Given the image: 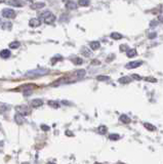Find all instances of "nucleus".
<instances>
[{
  "mask_svg": "<svg viewBox=\"0 0 163 164\" xmlns=\"http://www.w3.org/2000/svg\"><path fill=\"white\" fill-rule=\"evenodd\" d=\"M47 72H48L47 69H35V70H31L29 72H27L25 76L28 78H36L45 75V74H47Z\"/></svg>",
  "mask_w": 163,
  "mask_h": 164,
  "instance_id": "2",
  "label": "nucleus"
},
{
  "mask_svg": "<svg viewBox=\"0 0 163 164\" xmlns=\"http://www.w3.org/2000/svg\"><path fill=\"white\" fill-rule=\"evenodd\" d=\"M72 62H73V63L75 65H81L83 61H82V59H81V57H73V59H72Z\"/></svg>",
  "mask_w": 163,
  "mask_h": 164,
  "instance_id": "22",
  "label": "nucleus"
},
{
  "mask_svg": "<svg viewBox=\"0 0 163 164\" xmlns=\"http://www.w3.org/2000/svg\"><path fill=\"white\" fill-rule=\"evenodd\" d=\"M143 64V62L141 61H136V62H130L125 66V68L126 69H136V68H139L141 65Z\"/></svg>",
  "mask_w": 163,
  "mask_h": 164,
  "instance_id": "6",
  "label": "nucleus"
},
{
  "mask_svg": "<svg viewBox=\"0 0 163 164\" xmlns=\"http://www.w3.org/2000/svg\"><path fill=\"white\" fill-rule=\"evenodd\" d=\"M94 164H102V163H100V162H95Z\"/></svg>",
  "mask_w": 163,
  "mask_h": 164,
  "instance_id": "39",
  "label": "nucleus"
},
{
  "mask_svg": "<svg viewBox=\"0 0 163 164\" xmlns=\"http://www.w3.org/2000/svg\"><path fill=\"white\" fill-rule=\"evenodd\" d=\"M97 81H108V80H110V77H109V76L99 75L97 77Z\"/></svg>",
  "mask_w": 163,
  "mask_h": 164,
  "instance_id": "21",
  "label": "nucleus"
},
{
  "mask_svg": "<svg viewBox=\"0 0 163 164\" xmlns=\"http://www.w3.org/2000/svg\"><path fill=\"white\" fill-rule=\"evenodd\" d=\"M0 128H1V125H0Z\"/></svg>",
  "mask_w": 163,
  "mask_h": 164,
  "instance_id": "41",
  "label": "nucleus"
},
{
  "mask_svg": "<svg viewBox=\"0 0 163 164\" xmlns=\"http://www.w3.org/2000/svg\"><path fill=\"white\" fill-rule=\"evenodd\" d=\"M45 6V2L43 1H34L31 2V8L32 9H40Z\"/></svg>",
  "mask_w": 163,
  "mask_h": 164,
  "instance_id": "5",
  "label": "nucleus"
},
{
  "mask_svg": "<svg viewBox=\"0 0 163 164\" xmlns=\"http://www.w3.org/2000/svg\"><path fill=\"white\" fill-rule=\"evenodd\" d=\"M66 7L68 9H72V10H74V9H76L78 6H77V3H76L75 1H67L66 2Z\"/></svg>",
  "mask_w": 163,
  "mask_h": 164,
  "instance_id": "10",
  "label": "nucleus"
},
{
  "mask_svg": "<svg viewBox=\"0 0 163 164\" xmlns=\"http://www.w3.org/2000/svg\"><path fill=\"white\" fill-rule=\"evenodd\" d=\"M0 24H1V21H0Z\"/></svg>",
  "mask_w": 163,
  "mask_h": 164,
  "instance_id": "40",
  "label": "nucleus"
},
{
  "mask_svg": "<svg viewBox=\"0 0 163 164\" xmlns=\"http://www.w3.org/2000/svg\"><path fill=\"white\" fill-rule=\"evenodd\" d=\"M109 57H109V59L107 60V61H108V62H110L111 60H113L114 57H115V55H114V54H111V55H109Z\"/></svg>",
  "mask_w": 163,
  "mask_h": 164,
  "instance_id": "35",
  "label": "nucleus"
},
{
  "mask_svg": "<svg viewBox=\"0 0 163 164\" xmlns=\"http://www.w3.org/2000/svg\"><path fill=\"white\" fill-rule=\"evenodd\" d=\"M144 126H145V128L148 129L149 131H156L157 130L156 126H154L153 124H151V123H147V122H145V123H144Z\"/></svg>",
  "mask_w": 163,
  "mask_h": 164,
  "instance_id": "16",
  "label": "nucleus"
},
{
  "mask_svg": "<svg viewBox=\"0 0 163 164\" xmlns=\"http://www.w3.org/2000/svg\"><path fill=\"white\" fill-rule=\"evenodd\" d=\"M136 54H137L136 49H134V48H129V49L126 51V55L128 57H136Z\"/></svg>",
  "mask_w": 163,
  "mask_h": 164,
  "instance_id": "15",
  "label": "nucleus"
},
{
  "mask_svg": "<svg viewBox=\"0 0 163 164\" xmlns=\"http://www.w3.org/2000/svg\"><path fill=\"white\" fill-rule=\"evenodd\" d=\"M41 129H43L44 131H47V130H49V127L46 125H41Z\"/></svg>",
  "mask_w": 163,
  "mask_h": 164,
  "instance_id": "33",
  "label": "nucleus"
},
{
  "mask_svg": "<svg viewBox=\"0 0 163 164\" xmlns=\"http://www.w3.org/2000/svg\"><path fill=\"white\" fill-rule=\"evenodd\" d=\"M157 25H158V21H156V20L151 21V24H150L151 27H155V26H157Z\"/></svg>",
  "mask_w": 163,
  "mask_h": 164,
  "instance_id": "32",
  "label": "nucleus"
},
{
  "mask_svg": "<svg viewBox=\"0 0 163 164\" xmlns=\"http://www.w3.org/2000/svg\"><path fill=\"white\" fill-rule=\"evenodd\" d=\"M63 60V57H60V55H55V57H52V63H57L58 61H62Z\"/></svg>",
  "mask_w": 163,
  "mask_h": 164,
  "instance_id": "28",
  "label": "nucleus"
},
{
  "mask_svg": "<svg viewBox=\"0 0 163 164\" xmlns=\"http://www.w3.org/2000/svg\"><path fill=\"white\" fill-rule=\"evenodd\" d=\"M109 138L111 140H118L120 138V135H117V133H112V135H109Z\"/></svg>",
  "mask_w": 163,
  "mask_h": 164,
  "instance_id": "23",
  "label": "nucleus"
},
{
  "mask_svg": "<svg viewBox=\"0 0 163 164\" xmlns=\"http://www.w3.org/2000/svg\"><path fill=\"white\" fill-rule=\"evenodd\" d=\"M62 104H63V105H71V104H70V103H68V101H62Z\"/></svg>",
  "mask_w": 163,
  "mask_h": 164,
  "instance_id": "37",
  "label": "nucleus"
},
{
  "mask_svg": "<svg viewBox=\"0 0 163 164\" xmlns=\"http://www.w3.org/2000/svg\"><path fill=\"white\" fill-rule=\"evenodd\" d=\"M145 80L147 82H151V83H156V82H157V79L154 78V77H146Z\"/></svg>",
  "mask_w": 163,
  "mask_h": 164,
  "instance_id": "29",
  "label": "nucleus"
},
{
  "mask_svg": "<svg viewBox=\"0 0 163 164\" xmlns=\"http://www.w3.org/2000/svg\"><path fill=\"white\" fill-rule=\"evenodd\" d=\"M97 131H99L100 135H106L107 131H108V128H107V126H105V125H101L99 128H97Z\"/></svg>",
  "mask_w": 163,
  "mask_h": 164,
  "instance_id": "19",
  "label": "nucleus"
},
{
  "mask_svg": "<svg viewBox=\"0 0 163 164\" xmlns=\"http://www.w3.org/2000/svg\"><path fill=\"white\" fill-rule=\"evenodd\" d=\"M89 3H90V2L87 1V0H79V1H78V4L80 6H88V5H89Z\"/></svg>",
  "mask_w": 163,
  "mask_h": 164,
  "instance_id": "25",
  "label": "nucleus"
},
{
  "mask_svg": "<svg viewBox=\"0 0 163 164\" xmlns=\"http://www.w3.org/2000/svg\"><path fill=\"white\" fill-rule=\"evenodd\" d=\"M39 20H42L45 24H48V25H53V23L55 22V15H53L52 13L50 11H45V13H41L40 15V18Z\"/></svg>",
  "mask_w": 163,
  "mask_h": 164,
  "instance_id": "1",
  "label": "nucleus"
},
{
  "mask_svg": "<svg viewBox=\"0 0 163 164\" xmlns=\"http://www.w3.org/2000/svg\"><path fill=\"white\" fill-rule=\"evenodd\" d=\"M131 77L133 78V79H136V80H142V79H143V78H142V76L137 75V74H132Z\"/></svg>",
  "mask_w": 163,
  "mask_h": 164,
  "instance_id": "30",
  "label": "nucleus"
},
{
  "mask_svg": "<svg viewBox=\"0 0 163 164\" xmlns=\"http://www.w3.org/2000/svg\"><path fill=\"white\" fill-rule=\"evenodd\" d=\"M122 37L123 36L121 35L120 33H118V32H113V33L111 34V38L114 39V40H120Z\"/></svg>",
  "mask_w": 163,
  "mask_h": 164,
  "instance_id": "18",
  "label": "nucleus"
},
{
  "mask_svg": "<svg viewBox=\"0 0 163 164\" xmlns=\"http://www.w3.org/2000/svg\"><path fill=\"white\" fill-rule=\"evenodd\" d=\"M41 24V21L39 20V18H31L29 22V25L30 27L32 28H36V27H39Z\"/></svg>",
  "mask_w": 163,
  "mask_h": 164,
  "instance_id": "8",
  "label": "nucleus"
},
{
  "mask_svg": "<svg viewBox=\"0 0 163 164\" xmlns=\"http://www.w3.org/2000/svg\"><path fill=\"white\" fill-rule=\"evenodd\" d=\"M15 111L18 112V114L22 115L23 117L31 114V109H30V108L28 107V106H26V105L17 106V107H15Z\"/></svg>",
  "mask_w": 163,
  "mask_h": 164,
  "instance_id": "3",
  "label": "nucleus"
},
{
  "mask_svg": "<svg viewBox=\"0 0 163 164\" xmlns=\"http://www.w3.org/2000/svg\"><path fill=\"white\" fill-rule=\"evenodd\" d=\"M158 21H159V22H161V23H163V15H159V17H158Z\"/></svg>",
  "mask_w": 163,
  "mask_h": 164,
  "instance_id": "36",
  "label": "nucleus"
},
{
  "mask_svg": "<svg viewBox=\"0 0 163 164\" xmlns=\"http://www.w3.org/2000/svg\"><path fill=\"white\" fill-rule=\"evenodd\" d=\"M21 45V43L18 42V41H13V42L9 43V48H11V49H15V48H18Z\"/></svg>",
  "mask_w": 163,
  "mask_h": 164,
  "instance_id": "20",
  "label": "nucleus"
},
{
  "mask_svg": "<svg viewBox=\"0 0 163 164\" xmlns=\"http://www.w3.org/2000/svg\"><path fill=\"white\" fill-rule=\"evenodd\" d=\"M82 54H84V55H86V57H90L91 55V51H90L89 49H87V48H85V47H83L82 48Z\"/></svg>",
  "mask_w": 163,
  "mask_h": 164,
  "instance_id": "27",
  "label": "nucleus"
},
{
  "mask_svg": "<svg viewBox=\"0 0 163 164\" xmlns=\"http://www.w3.org/2000/svg\"><path fill=\"white\" fill-rule=\"evenodd\" d=\"M154 37H156V32H155V33H152V34H150V35H149V38H150V39L154 38Z\"/></svg>",
  "mask_w": 163,
  "mask_h": 164,
  "instance_id": "34",
  "label": "nucleus"
},
{
  "mask_svg": "<svg viewBox=\"0 0 163 164\" xmlns=\"http://www.w3.org/2000/svg\"><path fill=\"white\" fill-rule=\"evenodd\" d=\"M118 81H119V83H121V84H127V83H129L130 81H131V79H130V77L124 76V77H121Z\"/></svg>",
  "mask_w": 163,
  "mask_h": 164,
  "instance_id": "17",
  "label": "nucleus"
},
{
  "mask_svg": "<svg viewBox=\"0 0 163 164\" xmlns=\"http://www.w3.org/2000/svg\"><path fill=\"white\" fill-rule=\"evenodd\" d=\"M89 46L90 48H91V50H97L101 47V43H100L99 41H91V42L89 43Z\"/></svg>",
  "mask_w": 163,
  "mask_h": 164,
  "instance_id": "13",
  "label": "nucleus"
},
{
  "mask_svg": "<svg viewBox=\"0 0 163 164\" xmlns=\"http://www.w3.org/2000/svg\"><path fill=\"white\" fill-rule=\"evenodd\" d=\"M48 106H50L52 108H55V109H58V108H60V105L57 103V101H48Z\"/></svg>",
  "mask_w": 163,
  "mask_h": 164,
  "instance_id": "24",
  "label": "nucleus"
},
{
  "mask_svg": "<svg viewBox=\"0 0 163 164\" xmlns=\"http://www.w3.org/2000/svg\"><path fill=\"white\" fill-rule=\"evenodd\" d=\"M15 121L17 122L18 124H23L25 122V118L22 116V115H20V114H15Z\"/></svg>",
  "mask_w": 163,
  "mask_h": 164,
  "instance_id": "14",
  "label": "nucleus"
},
{
  "mask_svg": "<svg viewBox=\"0 0 163 164\" xmlns=\"http://www.w3.org/2000/svg\"><path fill=\"white\" fill-rule=\"evenodd\" d=\"M7 4L11 6H15V7H22V6L25 5L26 2L25 1H18V0H15V1H7L6 2Z\"/></svg>",
  "mask_w": 163,
  "mask_h": 164,
  "instance_id": "7",
  "label": "nucleus"
},
{
  "mask_svg": "<svg viewBox=\"0 0 163 164\" xmlns=\"http://www.w3.org/2000/svg\"><path fill=\"white\" fill-rule=\"evenodd\" d=\"M127 50H128L127 45H120V51H127Z\"/></svg>",
  "mask_w": 163,
  "mask_h": 164,
  "instance_id": "31",
  "label": "nucleus"
},
{
  "mask_svg": "<svg viewBox=\"0 0 163 164\" xmlns=\"http://www.w3.org/2000/svg\"><path fill=\"white\" fill-rule=\"evenodd\" d=\"M43 105V101L40 100V99H35L31 101V106L33 108H38V107H41Z\"/></svg>",
  "mask_w": 163,
  "mask_h": 164,
  "instance_id": "9",
  "label": "nucleus"
},
{
  "mask_svg": "<svg viewBox=\"0 0 163 164\" xmlns=\"http://www.w3.org/2000/svg\"><path fill=\"white\" fill-rule=\"evenodd\" d=\"M2 15L5 18H13L15 17V11L11 8H5L2 10Z\"/></svg>",
  "mask_w": 163,
  "mask_h": 164,
  "instance_id": "4",
  "label": "nucleus"
},
{
  "mask_svg": "<svg viewBox=\"0 0 163 164\" xmlns=\"http://www.w3.org/2000/svg\"><path fill=\"white\" fill-rule=\"evenodd\" d=\"M11 52L9 49H3L0 51V57H2V59H8L9 57H10Z\"/></svg>",
  "mask_w": 163,
  "mask_h": 164,
  "instance_id": "11",
  "label": "nucleus"
},
{
  "mask_svg": "<svg viewBox=\"0 0 163 164\" xmlns=\"http://www.w3.org/2000/svg\"><path fill=\"white\" fill-rule=\"evenodd\" d=\"M49 164H53V163H49Z\"/></svg>",
  "mask_w": 163,
  "mask_h": 164,
  "instance_id": "42",
  "label": "nucleus"
},
{
  "mask_svg": "<svg viewBox=\"0 0 163 164\" xmlns=\"http://www.w3.org/2000/svg\"><path fill=\"white\" fill-rule=\"evenodd\" d=\"M119 121L122 122V123H124V124H129L130 123V118H129L128 116H127V115L122 114L119 117Z\"/></svg>",
  "mask_w": 163,
  "mask_h": 164,
  "instance_id": "12",
  "label": "nucleus"
},
{
  "mask_svg": "<svg viewBox=\"0 0 163 164\" xmlns=\"http://www.w3.org/2000/svg\"><path fill=\"white\" fill-rule=\"evenodd\" d=\"M22 164H30V163H28V162H23Z\"/></svg>",
  "mask_w": 163,
  "mask_h": 164,
  "instance_id": "38",
  "label": "nucleus"
},
{
  "mask_svg": "<svg viewBox=\"0 0 163 164\" xmlns=\"http://www.w3.org/2000/svg\"><path fill=\"white\" fill-rule=\"evenodd\" d=\"M10 28H11V23L10 22L3 23V25H2V29L3 30H9Z\"/></svg>",
  "mask_w": 163,
  "mask_h": 164,
  "instance_id": "26",
  "label": "nucleus"
}]
</instances>
